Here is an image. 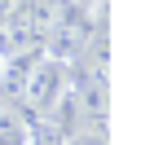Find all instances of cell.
Segmentation results:
<instances>
[{
  "label": "cell",
  "mask_w": 141,
  "mask_h": 145,
  "mask_svg": "<svg viewBox=\"0 0 141 145\" xmlns=\"http://www.w3.org/2000/svg\"><path fill=\"white\" fill-rule=\"evenodd\" d=\"M0 145H31V127L18 114H5L0 110Z\"/></svg>",
  "instance_id": "7a4b0ae2"
},
{
  "label": "cell",
  "mask_w": 141,
  "mask_h": 145,
  "mask_svg": "<svg viewBox=\"0 0 141 145\" xmlns=\"http://www.w3.org/2000/svg\"><path fill=\"white\" fill-rule=\"evenodd\" d=\"M75 145H106V141H101V136H93V141H75Z\"/></svg>",
  "instance_id": "3957f363"
},
{
  "label": "cell",
  "mask_w": 141,
  "mask_h": 145,
  "mask_svg": "<svg viewBox=\"0 0 141 145\" xmlns=\"http://www.w3.org/2000/svg\"><path fill=\"white\" fill-rule=\"evenodd\" d=\"M5 66H9V62H5V53H0V79H5Z\"/></svg>",
  "instance_id": "277c9868"
},
{
  "label": "cell",
  "mask_w": 141,
  "mask_h": 145,
  "mask_svg": "<svg viewBox=\"0 0 141 145\" xmlns=\"http://www.w3.org/2000/svg\"><path fill=\"white\" fill-rule=\"evenodd\" d=\"M66 79H70V71H66V62H62V57H40V62H35V71L22 79L26 106H31L35 114H53V110H57V101L66 97Z\"/></svg>",
  "instance_id": "6da1fadb"
}]
</instances>
